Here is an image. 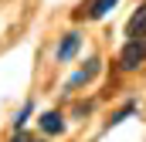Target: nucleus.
<instances>
[{
  "instance_id": "obj_1",
  "label": "nucleus",
  "mask_w": 146,
  "mask_h": 142,
  "mask_svg": "<svg viewBox=\"0 0 146 142\" xmlns=\"http://www.w3.org/2000/svg\"><path fill=\"white\" fill-rule=\"evenodd\" d=\"M143 61H146V37H129V44L119 54V64L126 71H133V68H139Z\"/></svg>"
},
{
  "instance_id": "obj_2",
  "label": "nucleus",
  "mask_w": 146,
  "mask_h": 142,
  "mask_svg": "<svg viewBox=\"0 0 146 142\" xmlns=\"http://www.w3.org/2000/svg\"><path fill=\"white\" fill-rule=\"evenodd\" d=\"M119 0H88L85 7H78L75 10V17H92V20H99V17H106L112 7H115Z\"/></svg>"
},
{
  "instance_id": "obj_3",
  "label": "nucleus",
  "mask_w": 146,
  "mask_h": 142,
  "mask_svg": "<svg viewBox=\"0 0 146 142\" xmlns=\"http://www.w3.org/2000/svg\"><path fill=\"white\" fill-rule=\"evenodd\" d=\"M126 34L129 37H146V3L129 17V24H126Z\"/></svg>"
},
{
  "instance_id": "obj_4",
  "label": "nucleus",
  "mask_w": 146,
  "mask_h": 142,
  "mask_svg": "<svg viewBox=\"0 0 146 142\" xmlns=\"http://www.w3.org/2000/svg\"><path fill=\"white\" fill-rule=\"evenodd\" d=\"M41 129H44L48 135H54V132H65V118H61L58 112H44V115H41Z\"/></svg>"
},
{
  "instance_id": "obj_5",
  "label": "nucleus",
  "mask_w": 146,
  "mask_h": 142,
  "mask_svg": "<svg viewBox=\"0 0 146 142\" xmlns=\"http://www.w3.org/2000/svg\"><path fill=\"white\" fill-rule=\"evenodd\" d=\"M75 51H78V34H65V41L58 44V61H68Z\"/></svg>"
},
{
  "instance_id": "obj_6",
  "label": "nucleus",
  "mask_w": 146,
  "mask_h": 142,
  "mask_svg": "<svg viewBox=\"0 0 146 142\" xmlns=\"http://www.w3.org/2000/svg\"><path fill=\"white\" fill-rule=\"evenodd\" d=\"M95 74H99V61H88V68H82L68 85H82V81H88V78H95Z\"/></svg>"
},
{
  "instance_id": "obj_7",
  "label": "nucleus",
  "mask_w": 146,
  "mask_h": 142,
  "mask_svg": "<svg viewBox=\"0 0 146 142\" xmlns=\"http://www.w3.org/2000/svg\"><path fill=\"white\" fill-rule=\"evenodd\" d=\"M31 112H34V102H27V105H24V108H21V112H17V118H14V129H17V132L24 129V122L31 118Z\"/></svg>"
},
{
  "instance_id": "obj_8",
  "label": "nucleus",
  "mask_w": 146,
  "mask_h": 142,
  "mask_svg": "<svg viewBox=\"0 0 146 142\" xmlns=\"http://www.w3.org/2000/svg\"><path fill=\"white\" fill-rule=\"evenodd\" d=\"M14 142H44V139H31V135H21V132H17V135H14Z\"/></svg>"
}]
</instances>
